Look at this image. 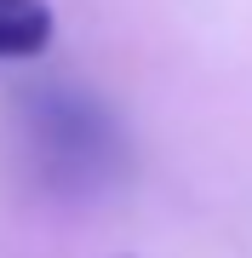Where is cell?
Returning a JSON list of instances; mask_svg holds the SVG:
<instances>
[{"mask_svg":"<svg viewBox=\"0 0 252 258\" xmlns=\"http://www.w3.org/2000/svg\"><path fill=\"white\" fill-rule=\"evenodd\" d=\"M18 126L40 189L57 201H98L103 189L126 178L132 149L121 120L109 115L103 98L80 92V86H63V81L29 86L18 103Z\"/></svg>","mask_w":252,"mask_h":258,"instance_id":"1","label":"cell"},{"mask_svg":"<svg viewBox=\"0 0 252 258\" xmlns=\"http://www.w3.org/2000/svg\"><path fill=\"white\" fill-rule=\"evenodd\" d=\"M52 46V6L46 0H0V63L40 57Z\"/></svg>","mask_w":252,"mask_h":258,"instance_id":"2","label":"cell"}]
</instances>
